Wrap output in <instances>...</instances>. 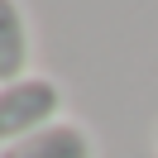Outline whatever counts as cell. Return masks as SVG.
I'll use <instances>...</instances> for the list:
<instances>
[{
	"mask_svg": "<svg viewBox=\"0 0 158 158\" xmlns=\"http://www.w3.org/2000/svg\"><path fill=\"white\" fill-rule=\"evenodd\" d=\"M58 120H62V86L53 77L29 72V77L0 86V148L19 144V139L58 125Z\"/></svg>",
	"mask_w": 158,
	"mask_h": 158,
	"instance_id": "obj_1",
	"label": "cell"
},
{
	"mask_svg": "<svg viewBox=\"0 0 158 158\" xmlns=\"http://www.w3.org/2000/svg\"><path fill=\"white\" fill-rule=\"evenodd\" d=\"M0 158H96V139L77 120H58V125L19 139V144L0 148Z\"/></svg>",
	"mask_w": 158,
	"mask_h": 158,
	"instance_id": "obj_2",
	"label": "cell"
},
{
	"mask_svg": "<svg viewBox=\"0 0 158 158\" xmlns=\"http://www.w3.org/2000/svg\"><path fill=\"white\" fill-rule=\"evenodd\" d=\"M29 53H34V39H29L24 5L19 0H0V86L29 77Z\"/></svg>",
	"mask_w": 158,
	"mask_h": 158,
	"instance_id": "obj_3",
	"label": "cell"
}]
</instances>
